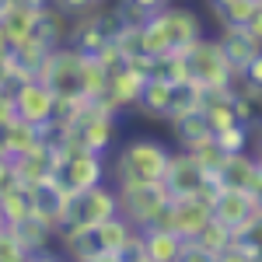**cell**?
I'll use <instances>...</instances> for the list:
<instances>
[{"label": "cell", "mask_w": 262, "mask_h": 262, "mask_svg": "<svg viewBox=\"0 0 262 262\" xmlns=\"http://www.w3.org/2000/svg\"><path fill=\"white\" fill-rule=\"evenodd\" d=\"M171 150L164 140L158 137H129V140L116 143V150L108 154V182L112 185H143V182H164L168 161H171Z\"/></svg>", "instance_id": "cell-1"}, {"label": "cell", "mask_w": 262, "mask_h": 262, "mask_svg": "<svg viewBox=\"0 0 262 262\" xmlns=\"http://www.w3.org/2000/svg\"><path fill=\"white\" fill-rule=\"evenodd\" d=\"M196 39H203L200 11L185 4H168L143 21V53L147 56H171L185 53Z\"/></svg>", "instance_id": "cell-2"}, {"label": "cell", "mask_w": 262, "mask_h": 262, "mask_svg": "<svg viewBox=\"0 0 262 262\" xmlns=\"http://www.w3.org/2000/svg\"><path fill=\"white\" fill-rule=\"evenodd\" d=\"M116 200H119V217L133 224L137 231L161 224L164 210L171 203V192L164 189V182H143V185H116Z\"/></svg>", "instance_id": "cell-3"}, {"label": "cell", "mask_w": 262, "mask_h": 262, "mask_svg": "<svg viewBox=\"0 0 262 262\" xmlns=\"http://www.w3.org/2000/svg\"><path fill=\"white\" fill-rule=\"evenodd\" d=\"M182 60H185V70H189V81L200 84L203 91H221V88H227L231 77H234V67L227 63L221 42L210 39V35H203V39L192 42V46L182 53Z\"/></svg>", "instance_id": "cell-4"}, {"label": "cell", "mask_w": 262, "mask_h": 262, "mask_svg": "<svg viewBox=\"0 0 262 262\" xmlns=\"http://www.w3.org/2000/svg\"><path fill=\"white\" fill-rule=\"evenodd\" d=\"M81 63H84V53L74 49L70 42H63L56 49H49V56L39 63L35 77L56 98H81Z\"/></svg>", "instance_id": "cell-5"}, {"label": "cell", "mask_w": 262, "mask_h": 262, "mask_svg": "<svg viewBox=\"0 0 262 262\" xmlns=\"http://www.w3.org/2000/svg\"><path fill=\"white\" fill-rule=\"evenodd\" d=\"M116 213H119L116 185L112 182H101V185H91V189L70 196V203H67V224L63 227H98V224H105L108 217H116Z\"/></svg>", "instance_id": "cell-6"}, {"label": "cell", "mask_w": 262, "mask_h": 262, "mask_svg": "<svg viewBox=\"0 0 262 262\" xmlns=\"http://www.w3.org/2000/svg\"><path fill=\"white\" fill-rule=\"evenodd\" d=\"M11 95H14L18 119L28 122V126H35V129H42V133L49 137L53 126H56V95H53L39 77H25L21 84L11 88Z\"/></svg>", "instance_id": "cell-7"}, {"label": "cell", "mask_w": 262, "mask_h": 262, "mask_svg": "<svg viewBox=\"0 0 262 262\" xmlns=\"http://www.w3.org/2000/svg\"><path fill=\"white\" fill-rule=\"evenodd\" d=\"M116 32H119V21L112 14V7H91L88 14H77V18H70V35L67 42L74 46V49H81V53H98L101 46H108V42L116 39Z\"/></svg>", "instance_id": "cell-8"}, {"label": "cell", "mask_w": 262, "mask_h": 262, "mask_svg": "<svg viewBox=\"0 0 262 262\" xmlns=\"http://www.w3.org/2000/svg\"><path fill=\"white\" fill-rule=\"evenodd\" d=\"M164 189L171 196H203V200H213L217 192V182L213 175H206L200 164L192 161L189 150H171V161H168V171H164Z\"/></svg>", "instance_id": "cell-9"}, {"label": "cell", "mask_w": 262, "mask_h": 262, "mask_svg": "<svg viewBox=\"0 0 262 262\" xmlns=\"http://www.w3.org/2000/svg\"><path fill=\"white\" fill-rule=\"evenodd\" d=\"M56 179H60V185L67 192H84L91 185L108 182V158L95 154V150H74V154L63 158Z\"/></svg>", "instance_id": "cell-10"}, {"label": "cell", "mask_w": 262, "mask_h": 262, "mask_svg": "<svg viewBox=\"0 0 262 262\" xmlns=\"http://www.w3.org/2000/svg\"><path fill=\"white\" fill-rule=\"evenodd\" d=\"M213 221V210H210V200L203 196H171L168 210H164L161 224L168 231H175L179 238H196L206 224Z\"/></svg>", "instance_id": "cell-11"}, {"label": "cell", "mask_w": 262, "mask_h": 262, "mask_svg": "<svg viewBox=\"0 0 262 262\" xmlns=\"http://www.w3.org/2000/svg\"><path fill=\"white\" fill-rule=\"evenodd\" d=\"M210 210H213V221L224 224L231 234H238L245 224L255 217V196L252 192H245V189H224L217 185V192H213V200H210Z\"/></svg>", "instance_id": "cell-12"}, {"label": "cell", "mask_w": 262, "mask_h": 262, "mask_svg": "<svg viewBox=\"0 0 262 262\" xmlns=\"http://www.w3.org/2000/svg\"><path fill=\"white\" fill-rule=\"evenodd\" d=\"M143 84H147V74L137 70L133 63H122L119 70L108 74V88H105V101L116 108V112H133L137 101L143 95Z\"/></svg>", "instance_id": "cell-13"}, {"label": "cell", "mask_w": 262, "mask_h": 262, "mask_svg": "<svg viewBox=\"0 0 262 262\" xmlns=\"http://www.w3.org/2000/svg\"><path fill=\"white\" fill-rule=\"evenodd\" d=\"M171 105H175V84L161 81V77H147L143 84V95L137 101V116L143 119H154V122H168L171 119Z\"/></svg>", "instance_id": "cell-14"}, {"label": "cell", "mask_w": 262, "mask_h": 262, "mask_svg": "<svg viewBox=\"0 0 262 262\" xmlns=\"http://www.w3.org/2000/svg\"><path fill=\"white\" fill-rule=\"evenodd\" d=\"M259 179H262V171H259V164H255V158H252L248 150L227 154V161L221 164V171L213 175L217 185H224V189H245V192H252V189L259 185Z\"/></svg>", "instance_id": "cell-15"}, {"label": "cell", "mask_w": 262, "mask_h": 262, "mask_svg": "<svg viewBox=\"0 0 262 262\" xmlns=\"http://www.w3.org/2000/svg\"><path fill=\"white\" fill-rule=\"evenodd\" d=\"M182 245H185V238L168 231L164 224H154V227L140 231V252H143V259H150V262H179Z\"/></svg>", "instance_id": "cell-16"}, {"label": "cell", "mask_w": 262, "mask_h": 262, "mask_svg": "<svg viewBox=\"0 0 262 262\" xmlns=\"http://www.w3.org/2000/svg\"><path fill=\"white\" fill-rule=\"evenodd\" d=\"M95 238H98V245H101V252H116V255H129L137 245H140V231L133 227V224L126 221V217H108L105 224H98L95 227Z\"/></svg>", "instance_id": "cell-17"}, {"label": "cell", "mask_w": 262, "mask_h": 262, "mask_svg": "<svg viewBox=\"0 0 262 262\" xmlns=\"http://www.w3.org/2000/svg\"><path fill=\"white\" fill-rule=\"evenodd\" d=\"M217 42H221L224 56H227V63L234 67V70H242L248 60H255L262 53V42L248 32V28H221L217 32Z\"/></svg>", "instance_id": "cell-18"}, {"label": "cell", "mask_w": 262, "mask_h": 262, "mask_svg": "<svg viewBox=\"0 0 262 262\" xmlns=\"http://www.w3.org/2000/svg\"><path fill=\"white\" fill-rule=\"evenodd\" d=\"M56 248L67 255V262H88L101 252L95 227H63L56 234Z\"/></svg>", "instance_id": "cell-19"}, {"label": "cell", "mask_w": 262, "mask_h": 262, "mask_svg": "<svg viewBox=\"0 0 262 262\" xmlns=\"http://www.w3.org/2000/svg\"><path fill=\"white\" fill-rule=\"evenodd\" d=\"M0 213H4V221L7 227H18L21 221H28L35 210H32V185H25V182H11V185H4L0 189Z\"/></svg>", "instance_id": "cell-20"}, {"label": "cell", "mask_w": 262, "mask_h": 262, "mask_svg": "<svg viewBox=\"0 0 262 262\" xmlns=\"http://www.w3.org/2000/svg\"><path fill=\"white\" fill-rule=\"evenodd\" d=\"M262 7V0H210V11L221 28H245L255 18V11Z\"/></svg>", "instance_id": "cell-21"}, {"label": "cell", "mask_w": 262, "mask_h": 262, "mask_svg": "<svg viewBox=\"0 0 262 262\" xmlns=\"http://www.w3.org/2000/svg\"><path fill=\"white\" fill-rule=\"evenodd\" d=\"M39 18H42V11H32V7H21V4H14V7H7V11H4L0 28L7 32V39L18 46V42H25L28 35H35Z\"/></svg>", "instance_id": "cell-22"}, {"label": "cell", "mask_w": 262, "mask_h": 262, "mask_svg": "<svg viewBox=\"0 0 262 262\" xmlns=\"http://www.w3.org/2000/svg\"><path fill=\"white\" fill-rule=\"evenodd\" d=\"M11 231L18 234V242L25 245L32 255H35V252H46V248H53V245H56V231H53L46 221H39L35 213H32L28 221H21L18 227H11Z\"/></svg>", "instance_id": "cell-23"}, {"label": "cell", "mask_w": 262, "mask_h": 262, "mask_svg": "<svg viewBox=\"0 0 262 262\" xmlns=\"http://www.w3.org/2000/svg\"><path fill=\"white\" fill-rule=\"evenodd\" d=\"M171 126V137H175V147L179 150H189L192 143L206 140L213 129L206 126V119H203V112H189V116H179V119L168 122Z\"/></svg>", "instance_id": "cell-24"}, {"label": "cell", "mask_w": 262, "mask_h": 262, "mask_svg": "<svg viewBox=\"0 0 262 262\" xmlns=\"http://www.w3.org/2000/svg\"><path fill=\"white\" fill-rule=\"evenodd\" d=\"M105 88H108V70L98 56L84 53V63H81V98L88 101H98L105 98Z\"/></svg>", "instance_id": "cell-25"}, {"label": "cell", "mask_w": 262, "mask_h": 262, "mask_svg": "<svg viewBox=\"0 0 262 262\" xmlns=\"http://www.w3.org/2000/svg\"><path fill=\"white\" fill-rule=\"evenodd\" d=\"M189 154H192V161L200 164L206 175H217V171H221V164L227 161V150L217 143V137H213V133H210L206 140L192 143V147H189Z\"/></svg>", "instance_id": "cell-26"}, {"label": "cell", "mask_w": 262, "mask_h": 262, "mask_svg": "<svg viewBox=\"0 0 262 262\" xmlns=\"http://www.w3.org/2000/svg\"><path fill=\"white\" fill-rule=\"evenodd\" d=\"M192 242H200L203 248H206V252H213V255H221L224 248H227V245L234 242V234H231V231H227L224 224L210 221V224H206V227H203V231H200V234L192 238Z\"/></svg>", "instance_id": "cell-27"}, {"label": "cell", "mask_w": 262, "mask_h": 262, "mask_svg": "<svg viewBox=\"0 0 262 262\" xmlns=\"http://www.w3.org/2000/svg\"><path fill=\"white\" fill-rule=\"evenodd\" d=\"M213 137L227 154H238V150H248V143H252V126H227L221 133H213Z\"/></svg>", "instance_id": "cell-28"}, {"label": "cell", "mask_w": 262, "mask_h": 262, "mask_svg": "<svg viewBox=\"0 0 262 262\" xmlns=\"http://www.w3.org/2000/svg\"><path fill=\"white\" fill-rule=\"evenodd\" d=\"M32 259V252L18 242V234L7 227L4 234H0V262H28Z\"/></svg>", "instance_id": "cell-29"}, {"label": "cell", "mask_w": 262, "mask_h": 262, "mask_svg": "<svg viewBox=\"0 0 262 262\" xmlns=\"http://www.w3.org/2000/svg\"><path fill=\"white\" fill-rule=\"evenodd\" d=\"M179 262H217V255H213V252H206L200 242H192V238H189V242L182 245Z\"/></svg>", "instance_id": "cell-30"}, {"label": "cell", "mask_w": 262, "mask_h": 262, "mask_svg": "<svg viewBox=\"0 0 262 262\" xmlns=\"http://www.w3.org/2000/svg\"><path fill=\"white\" fill-rule=\"evenodd\" d=\"M53 7L60 11V14H67V18H77V14H88L91 7H98L95 0H53Z\"/></svg>", "instance_id": "cell-31"}, {"label": "cell", "mask_w": 262, "mask_h": 262, "mask_svg": "<svg viewBox=\"0 0 262 262\" xmlns=\"http://www.w3.org/2000/svg\"><path fill=\"white\" fill-rule=\"evenodd\" d=\"M14 119H18L14 95H11V88H0V129H4V126H11Z\"/></svg>", "instance_id": "cell-32"}, {"label": "cell", "mask_w": 262, "mask_h": 262, "mask_svg": "<svg viewBox=\"0 0 262 262\" xmlns=\"http://www.w3.org/2000/svg\"><path fill=\"white\" fill-rule=\"evenodd\" d=\"M217 262H252V255H248V252H245L238 242H231V245L221 252V255H217Z\"/></svg>", "instance_id": "cell-33"}, {"label": "cell", "mask_w": 262, "mask_h": 262, "mask_svg": "<svg viewBox=\"0 0 262 262\" xmlns=\"http://www.w3.org/2000/svg\"><path fill=\"white\" fill-rule=\"evenodd\" d=\"M14 182V161L11 158H0V189Z\"/></svg>", "instance_id": "cell-34"}, {"label": "cell", "mask_w": 262, "mask_h": 262, "mask_svg": "<svg viewBox=\"0 0 262 262\" xmlns=\"http://www.w3.org/2000/svg\"><path fill=\"white\" fill-rule=\"evenodd\" d=\"M133 4H140L143 11H150V14H154V11H161V7H168L171 0H133Z\"/></svg>", "instance_id": "cell-35"}, {"label": "cell", "mask_w": 262, "mask_h": 262, "mask_svg": "<svg viewBox=\"0 0 262 262\" xmlns=\"http://www.w3.org/2000/svg\"><path fill=\"white\" fill-rule=\"evenodd\" d=\"M11 49H14V42L7 39V32L0 28V60H7V56H11Z\"/></svg>", "instance_id": "cell-36"}, {"label": "cell", "mask_w": 262, "mask_h": 262, "mask_svg": "<svg viewBox=\"0 0 262 262\" xmlns=\"http://www.w3.org/2000/svg\"><path fill=\"white\" fill-rule=\"evenodd\" d=\"M21 7H32V11H46V7H53V0H14Z\"/></svg>", "instance_id": "cell-37"}, {"label": "cell", "mask_w": 262, "mask_h": 262, "mask_svg": "<svg viewBox=\"0 0 262 262\" xmlns=\"http://www.w3.org/2000/svg\"><path fill=\"white\" fill-rule=\"evenodd\" d=\"M88 262H126L122 255H116V252H98L95 259H88Z\"/></svg>", "instance_id": "cell-38"}, {"label": "cell", "mask_w": 262, "mask_h": 262, "mask_svg": "<svg viewBox=\"0 0 262 262\" xmlns=\"http://www.w3.org/2000/svg\"><path fill=\"white\" fill-rule=\"evenodd\" d=\"M252 196H255V206H259V210H262V179H259V185L252 189Z\"/></svg>", "instance_id": "cell-39"}, {"label": "cell", "mask_w": 262, "mask_h": 262, "mask_svg": "<svg viewBox=\"0 0 262 262\" xmlns=\"http://www.w3.org/2000/svg\"><path fill=\"white\" fill-rule=\"evenodd\" d=\"M255 164H259V171H262V137H259V147H255Z\"/></svg>", "instance_id": "cell-40"}, {"label": "cell", "mask_w": 262, "mask_h": 262, "mask_svg": "<svg viewBox=\"0 0 262 262\" xmlns=\"http://www.w3.org/2000/svg\"><path fill=\"white\" fill-rule=\"evenodd\" d=\"M7 7H14V0H0V18H4V11Z\"/></svg>", "instance_id": "cell-41"}, {"label": "cell", "mask_w": 262, "mask_h": 262, "mask_svg": "<svg viewBox=\"0 0 262 262\" xmlns=\"http://www.w3.org/2000/svg\"><path fill=\"white\" fill-rule=\"evenodd\" d=\"M4 231H7V221H4V213H0V234H4Z\"/></svg>", "instance_id": "cell-42"}, {"label": "cell", "mask_w": 262, "mask_h": 262, "mask_svg": "<svg viewBox=\"0 0 262 262\" xmlns=\"http://www.w3.org/2000/svg\"><path fill=\"white\" fill-rule=\"evenodd\" d=\"M259 137H262V122H259Z\"/></svg>", "instance_id": "cell-43"}, {"label": "cell", "mask_w": 262, "mask_h": 262, "mask_svg": "<svg viewBox=\"0 0 262 262\" xmlns=\"http://www.w3.org/2000/svg\"><path fill=\"white\" fill-rule=\"evenodd\" d=\"M95 4H105V0H95Z\"/></svg>", "instance_id": "cell-44"}]
</instances>
